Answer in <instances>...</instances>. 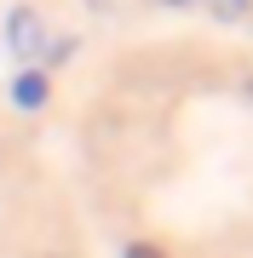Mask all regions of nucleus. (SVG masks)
Segmentation results:
<instances>
[{
    "mask_svg": "<svg viewBox=\"0 0 253 258\" xmlns=\"http://www.w3.org/2000/svg\"><path fill=\"white\" fill-rule=\"evenodd\" d=\"M12 46H18V52H35V18H12Z\"/></svg>",
    "mask_w": 253,
    "mask_h": 258,
    "instance_id": "obj_1",
    "label": "nucleus"
}]
</instances>
